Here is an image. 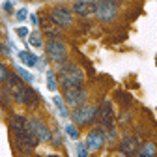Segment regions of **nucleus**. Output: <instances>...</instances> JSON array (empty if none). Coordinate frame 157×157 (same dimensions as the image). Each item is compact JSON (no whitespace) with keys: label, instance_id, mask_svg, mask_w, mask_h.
<instances>
[{"label":"nucleus","instance_id":"obj_1","mask_svg":"<svg viewBox=\"0 0 157 157\" xmlns=\"http://www.w3.org/2000/svg\"><path fill=\"white\" fill-rule=\"evenodd\" d=\"M58 77H60V84L69 90V88H82V71L78 66L75 64H64L58 71Z\"/></svg>","mask_w":157,"mask_h":157},{"label":"nucleus","instance_id":"obj_2","mask_svg":"<svg viewBox=\"0 0 157 157\" xmlns=\"http://www.w3.org/2000/svg\"><path fill=\"white\" fill-rule=\"evenodd\" d=\"M95 120L99 122V125L103 129H114V109H112L110 101H103L99 107H97Z\"/></svg>","mask_w":157,"mask_h":157},{"label":"nucleus","instance_id":"obj_3","mask_svg":"<svg viewBox=\"0 0 157 157\" xmlns=\"http://www.w3.org/2000/svg\"><path fill=\"white\" fill-rule=\"evenodd\" d=\"M47 54L52 58L54 62L58 64H66L67 60V51H66V45L60 41V39H49V43H47Z\"/></svg>","mask_w":157,"mask_h":157},{"label":"nucleus","instance_id":"obj_4","mask_svg":"<svg viewBox=\"0 0 157 157\" xmlns=\"http://www.w3.org/2000/svg\"><path fill=\"white\" fill-rule=\"evenodd\" d=\"M8 88L11 90V95H13V99L17 103H23L25 105V97H26V90L28 86H25L21 82V77H17V75H8Z\"/></svg>","mask_w":157,"mask_h":157},{"label":"nucleus","instance_id":"obj_5","mask_svg":"<svg viewBox=\"0 0 157 157\" xmlns=\"http://www.w3.org/2000/svg\"><path fill=\"white\" fill-rule=\"evenodd\" d=\"M118 13V2H112V0H107V2H97V19L103 23H110L114 21V17Z\"/></svg>","mask_w":157,"mask_h":157},{"label":"nucleus","instance_id":"obj_6","mask_svg":"<svg viewBox=\"0 0 157 157\" xmlns=\"http://www.w3.org/2000/svg\"><path fill=\"white\" fill-rule=\"evenodd\" d=\"M105 140H107V131L103 127H95L86 136V148L90 151H97V150L105 144Z\"/></svg>","mask_w":157,"mask_h":157},{"label":"nucleus","instance_id":"obj_7","mask_svg":"<svg viewBox=\"0 0 157 157\" xmlns=\"http://www.w3.org/2000/svg\"><path fill=\"white\" fill-rule=\"evenodd\" d=\"M140 150H142V144L139 140V136L129 135V136H124L122 142H120V151L125 157H136V153H139Z\"/></svg>","mask_w":157,"mask_h":157},{"label":"nucleus","instance_id":"obj_8","mask_svg":"<svg viewBox=\"0 0 157 157\" xmlns=\"http://www.w3.org/2000/svg\"><path fill=\"white\" fill-rule=\"evenodd\" d=\"M51 19H52V23H54L56 26H69L71 21H73V15H71V11H69L67 8L56 6V8H52V11H51Z\"/></svg>","mask_w":157,"mask_h":157},{"label":"nucleus","instance_id":"obj_9","mask_svg":"<svg viewBox=\"0 0 157 157\" xmlns=\"http://www.w3.org/2000/svg\"><path fill=\"white\" fill-rule=\"evenodd\" d=\"M64 97H66V101H67L69 107L78 109V107H82L86 103V97L88 95H86V92L82 88H69V90L64 92Z\"/></svg>","mask_w":157,"mask_h":157},{"label":"nucleus","instance_id":"obj_10","mask_svg":"<svg viewBox=\"0 0 157 157\" xmlns=\"http://www.w3.org/2000/svg\"><path fill=\"white\" fill-rule=\"evenodd\" d=\"M95 114H97V109L95 107H88V105H82V107H78L73 110V120L77 124H88V122H94L95 120Z\"/></svg>","mask_w":157,"mask_h":157},{"label":"nucleus","instance_id":"obj_11","mask_svg":"<svg viewBox=\"0 0 157 157\" xmlns=\"http://www.w3.org/2000/svg\"><path fill=\"white\" fill-rule=\"evenodd\" d=\"M73 11L82 15V17H90V15H95L97 11V2L94 0H78V2L73 4Z\"/></svg>","mask_w":157,"mask_h":157},{"label":"nucleus","instance_id":"obj_12","mask_svg":"<svg viewBox=\"0 0 157 157\" xmlns=\"http://www.w3.org/2000/svg\"><path fill=\"white\" fill-rule=\"evenodd\" d=\"M11 129H13V135L15 136L23 135V133L30 131V120H26V118L21 116V114H15L11 118Z\"/></svg>","mask_w":157,"mask_h":157},{"label":"nucleus","instance_id":"obj_13","mask_svg":"<svg viewBox=\"0 0 157 157\" xmlns=\"http://www.w3.org/2000/svg\"><path fill=\"white\" fill-rule=\"evenodd\" d=\"M30 129H32V133L37 136V140H49V139H51L49 129L45 127V124H43L41 120H37V118H32V120H30Z\"/></svg>","mask_w":157,"mask_h":157},{"label":"nucleus","instance_id":"obj_14","mask_svg":"<svg viewBox=\"0 0 157 157\" xmlns=\"http://www.w3.org/2000/svg\"><path fill=\"white\" fill-rule=\"evenodd\" d=\"M41 26H43V32L47 34L49 39H58V34H60V30H58V28H60V26H56V25L52 23L51 17H43Z\"/></svg>","mask_w":157,"mask_h":157},{"label":"nucleus","instance_id":"obj_15","mask_svg":"<svg viewBox=\"0 0 157 157\" xmlns=\"http://www.w3.org/2000/svg\"><path fill=\"white\" fill-rule=\"evenodd\" d=\"M19 58H21V62H25L28 67L36 66V62H37V56L32 54V52H28V51H21V52H19Z\"/></svg>","mask_w":157,"mask_h":157},{"label":"nucleus","instance_id":"obj_16","mask_svg":"<svg viewBox=\"0 0 157 157\" xmlns=\"http://www.w3.org/2000/svg\"><path fill=\"white\" fill-rule=\"evenodd\" d=\"M37 103H39V97H37V94H36V90H32V88H28L26 90V97H25V105H28V107H37Z\"/></svg>","mask_w":157,"mask_h":157},{"label":"nucleus","instance_id":"obj_17","mask_svg":"<svg viewBox=\"0 0 157 157\" xmlns=\"http://www.w3.org/2000/svg\"><path fill=\"white\" fill-rule=\"evenodd\" d=\"M136 157H155V144L153 142H146L142 146V150L136 153Z\"/></svg>","mask_w":157,"mask_h":157},{"label":"nucleus","instance_id":"obj_18","mask_svg":"<svg viewBox=\"0 0 157 157\" xmlns=\"http://www.w3.org/2000/svg\"><path fill=\"white\" fill-rule=\"evenodd\" d=\"M17 75L23 78V81H26V82H32L34 81V75L30 73V71H26V69H23V67H17Z\"/></svg>","mask_w":157,"mask_h":157},{"label":"nucleus","instance_id":"obj_19","mask_svg":"<svg viewBox=\"0 0 157 157\" xmlns=\"http://www.w3.org/2000/svg\"><path fill=\"white\" fill-rule=\"evenodd\" d=\"M28 41H30L34 47H41V37H39L37 32H32V34L28 36Z\"/></svg>","mask_w":157,"mask_h":157},{"label":"nucleus","instance_id":"obj_20","mask_svg":"<svg viewBox=\"0 0 157 157\" xmlns=\"http://www.w3.org/2000/svg\"><path fill=\"white\" fill-rule=\"evenodd\" d=\"M54 105L58 107V110H60V114H62L64 118L67 116V110H66V107H64V101H62V99H60V97H58V95L54 97Z\"/></svg>","mask_w":157,"mask_h":157},{"label":"nucleus","instance_id":"obj_21","mask_svg":"<svg viewBox=\"0 0 157 157\" xmlns=\"http://www.w3.org/2000/svg\"><path fill=\"white\" fill-rule=\"evenodd\" d=\"M47 84H49V90H56V82H54V73L52 71H49L47 73Z\"/></svg>","mask_w":157,"mask_h":157},{"label":"nucleus","instance_id":"obj_22","mask_svg":"<svg viewBox=\"0 0 157 157\" xmlns=\"http://www.w3.org/2000/svg\"><path fill=\"white\" fill-rule=\"evenodd\" d=\"M86 150H88L86 144H78V146H77V155H78V157H86V155H88Z\"/></svg>","mask_w":157,"mask_h":157},{"label":"nucleus","instance_id":"obj_23","mask_svg":"<svg viewBox=\"0 0 157 157\" xmlns=\"http://www.w3.org/2000/svg\"><path fill=\"white\" fill-rule=\"evenodd\" d=\"M66 131H67V135L71 136V139H77V136H78V133H77V129L69 124V125H66Z\"/></svg>","mask_w":157,"mask_h":157},{"label":"nucleus","instance_id":"obj_24","mask_svg":"<svg viewBox=\"0 0 157 157\" xmlns=\"http://www.w3.org/2000/svg\"><path fill=\"white\" fill-rule=\"evenodd\" d=\"M8 71H6V67L2 66V64H0V81H8Z\"/></svg>","mask_w":157,"mask_h":157},{"label":"nucleus","instance_id":"obj_25","mask_svg":"<svg viewBox=\"0 0 157 157\" xmlns=\"http://www.w3.org/2000/svg\"><path fill=\"white\" fill-rule=\"evenodd\" d=\"M26 15H28V11H26L25 8L17 11V19H19V21H25V19H26Z\"/></svg>","mask_w":157,"mask_h":157},{"label":"nucleus","instance_id":"obj_26","mask_svg":"<svg viewBox=\"0 0 157 157\" xmlns=\"http://www.w3.org/2000/svg\"><path fill=\"white\" fill-rule=\"evenodd\" d=\"M17 34L21 36V37H26V36H28V28H25V26H21V28H17Z\"/></svg>","mask_w":157,"mask_h":157},{"label":"nucleus","instance_id":"obj_27","mask_svg":"<svg viewBox=\"0 0 157 157\" xmlns=\"http://www.w3.org/2000/svg\"><path fill=\"white\" fill-rule=\"evenodd\" d=\"M2 52H4V49H2V45H0V54H2Z\"/></svg>","mask_w":157,"mask_h":157},{"label":"nucleus","instance_id":"obj_28","mask_svg":"<svg viewBox=\"0 0 157 157\" xmlns=\"http://www.w3.org/2000/svg\"><path fill=\"white\" fill-rule=\"evenodd\" d=\"M49 157H60V155H49Z\"/></svg>","mask_w":157,"mask_h":157}]
</instances>
